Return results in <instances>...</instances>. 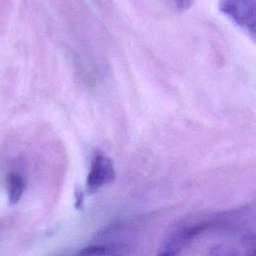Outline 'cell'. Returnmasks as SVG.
<instances>
[{"instance_id": "3", "label": "cell", "mask_w": 256, "mask_h": 256, "mask_svg": "<svg viewBox=\"0 0 256 256\" xmlns=\"http://www.w3.org/2000/svg\"><path fill=\"white\" fill-rule=\"evenodd\" d=\"M116 173L112 160L100 151L94 153L90 170L86 179V186L89 192H95L103 185L112 182Z\"/></svg>"}, {"instance_id": "1", "label": "cell", "mask_w": 256, "mask_h": 256, "mask_svg": "<svg viewBox=\"0 0 256 256\" xmlns=\"http://www.w3.org/2000/svg\"><path fill=\"white\" fill-rule=\"evenodd\" d=\"M226 220L221 218L211 219L209 221L201 222L198 224L188 225L175 231L170 238L165 242L163 250L160 252L161 255H175L178 254L186 245L193 241L197 236L207 231L212 227L226 226Z\"/></svg>"}, {"instance_id": "2", "label": "cell", "mask_w": 256, "mask_h": 256, "mask_svg": "<svg viewBox=\"0 0 256 256\" xmlns=\"http://www.w3.org/2000/svg\"><path fill=\"white\" fill-rule=\"evenodd\" d=\"M220 11L252 37L255 35V0H219Z\"/></svg>"}, {"instance_id": "6", "label": "cell", "mask_w": 256, "mask_h": 256, "mask_svg": "<svg viewBox=\"0 0 256 256\" xmlns=\"http://www.w3.org/2000/svg\"><path fill=\"white\" fill-rule=\"evenodd\" d=\"M174 1L180 9H184V10L187 9L191 4V0H174Z\"/></svg>"}, {"instance_id": "5", "label": "cell", "mask_w": 256, "mask_h": 256, "mask_svg": "<svg viewBox=\"0 0 256 256\" xmlns=\"http://www.w3.org/2000/svg\"><path fill=\"white\" fill-rule=\"evenodd\" d=\"M115 248L112 246L97 244L89 247H85L79 252L80 255H105V254H114Z\"/></svg>"}, {"instance_id": "4", "label": "cell", "mask_w": 256, "mask_h": 256, "mask_svg": "<svg viewBox=\"0 0 256 256\" xmlns=\"http://www.w3.org/2000/svg\"><path fill=\"white\" fill-rule=\"evenodd\" d=\"M6 191L10 204H16L21 199L25 190V180L23 176L16 172H11L6 176Z\"/></svg>"}]
</instances>
